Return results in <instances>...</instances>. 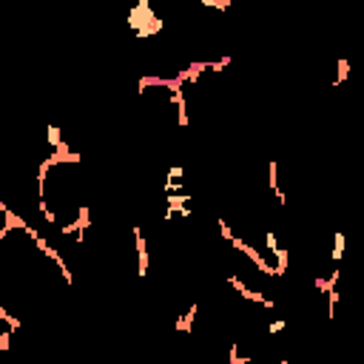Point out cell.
Listing matches in <instances>:
<instances>
[{
	"mask_svg": "<svg viewBox=\"0 0 364 364\" xmlns=\"http://www.w3.org/2000/svg\"><path fill=\"white\" fill-rule=\"evenodd\" d=\"M34 193L40 216L57 233L80 236L94 208L97 179L80 151L57 142V148L37 165Z\"/></svg>",
	"mask_w": 364,
	"mask_h": 364,
	"instance_id": "6da1fadb",
	"label": "cell"
},
{
	"mask_svg": "<svg viewBox=\"0 0 364 364\" xmlns=\"http://www.w3.org/2000/svg\"><path fill=\"white\" fill-rule=\"evenodd\" d=\"M17 330H20V321H17L6 307H0V353H9V347H11Z\"/></svg>",
	"mask_w": 364,
	"mask_h": 364,
	"instance_id": "7a4b0ae2",
	"label": "cell"
}]
</instances>
